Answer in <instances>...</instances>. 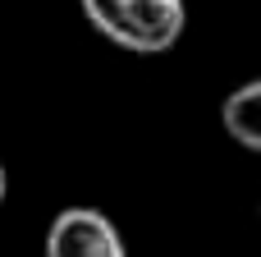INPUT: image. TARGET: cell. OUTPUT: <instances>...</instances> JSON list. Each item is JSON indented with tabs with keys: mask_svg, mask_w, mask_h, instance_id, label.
I'll return each mask as SVG.
<instances>
[{
	"mask_svg": "<svg viewBox=\"0 0 261 257\" xmlns=\"http://www.w3.org/2000/svg\"><path fill=\"white\" fill-rule=\"evenodd\" d=\"M5 193H9V175H5V166H0V202H5Z\"/></svg>",
	"mask_w": 261,
	"mask_h": 257,
	"instance_id": "obj_4",
	"label": "cell"
},
{
	"mask_svg": "<svg viewBox=\"0 0 261 257\" xmlns=\"http://www.w3.org/2000/svg\"><path fill=\"white\" fill-rule=\"evenodd\" d=\"M46 257H128L119 225L96 207H64L46 230Z\"/></svg>",
	"mask_w": 261,
	"mask_h": 257,
	"instance_id": "obj_2",
	"label": "cell"
},
{
	"mask_svg": "<svg viewBox=\"0 0 261 257\" xmlns=\"http://www.w3.org/2000/svg\"><path fill=\"white\" fill-rule=\"evenodd\" d=\"M257 216H261V202H257Z\"/></svg>",
	"mask_w": 261,
	"mask_h": 257,
	"instance_id": "obj_5",
	"label": "cell"
},
{
	"mask_svg": "<svg viewBox=\"0 0 261 257\" xmlns=\"http://www.w3.org/2000/svg\"><path fill=\"white\" fill-rule=\"evenodd\" d=\"M220 124H225V133H229L239 147L261 152V78L234 87V92L225 97V106H220Z\"/></svg>",
	"mask_w": 261,
	"mask_h": 257,
	"instance_id": "obj_3",
	"label": "cell"
},
{
	"mask_svg": "<svg viewBox=\"0 0 261 257\" xmlns=\"http://www.w3.org/2000/svg\"><path fill=\"white\" fill-rule=\"evenodd\" d=\"M83 14L106 41L133 55H161L188 28L184 0H83Z\"/></svg>",
	"mask_w": 261,
	"mask_h": 257,
	"instance_id": "obj_1",
	"label": "cell"
}]
</instances>
